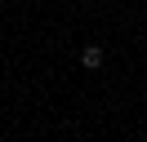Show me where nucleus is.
<instances>
[{"mask_svg": "<svg viewBox=\"0 0 147 142\" xmlns=\"http://www.w3.org/2000/svg\"><path fill=\"white\" fill-rule=\"evenodd\" d=\"M80 62H85L89 71H94V67H102V49H98V44H89V49L80 53Z\"/></svg>", "mask_w": 147, "mask_h": 142, "instance_id": "f257e3e1", "label": "nucleus"}, {"mask_svg": "<svg viewBox=\"0 0 147 142\" xmlns=\"http://www.w3.org/2000/svg\"><path fill=\"white\" fill-rule=\"evenodd\" d=\"M134 142H143V138H134Z\"/></svg>", "mask_w": 147, "mask_h": 142, "instance_id": "f03ea898", "label": "nucleus"}]
</instances>
